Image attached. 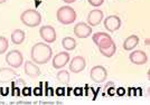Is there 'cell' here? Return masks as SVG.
I'll return each mask as SVG.
<instances>
[{"instance_id":"1","label":"cell","mask_w":150,"mask_h":105,"mask_svg":"<svg viewBox=\"0 0 150 105\" xmlns=\"http://www.w3.org/2000/svg\"><path fill=\"white\" fill-rule=\"evenodd\" d=\"M53 56V50L50 45L45 43H36L30 50L31 61L37 65H43L50 61Z\"/></svg>"},{"instance_id":"2","label":"cell","mask_w":150,"mask_h":105,"mask_svg":"<svg viewBox=\"0 0 150 105\" xmlns=\"http://www.w3.org/2000/svg\"><path fill=\"white\" fill-rule=\"evenodd\" d=\"M20 20L21 23L27 27H37L42 23V16L35 9H27L20 15Z\"/></svg>"},{"instance_id":"3","label":"cell","mask_w":150,"mask_h":105,"mask_svg":"<svg viewBox=\"0 0 150 105\" xmlns=\"http://www.w3.org/2000/svg\"><path fill=\"white\" fill-rule=\"evenodd\" d=\"M56 17L62 25H71L76 19V13L72 7L63 6L57 10Z\"/></svg>"},{"instance_id":"4","label":"cell","mask_w":150,"mask_h":105,"mask_svg":"<svg viewBox=\"0 0 150 105\" xmlns=\"http://www.w3.org/2000/svg\"><path fill=\"white\" fill-rule=\"evenodd\" d=\"M6 63L13 68H19L24 63L23 54L17 49L10 50L6 55Z\"/></svg>"},{"instance_id":"5","label":"cell","mask_w":150,"mask_h":105,"mask_svg":"<svg viewBox=\"0 0 150 105\" xmlns=\"http://www.w3.org/2000/svg\"><path fill=\"white\" fill-rule=\"evenodd\" d=\"M92 39H93L94 44L98 46V48H104V47H108L109 45L114 43L112 37L108 32H103V31L95 32L92 36Z\"/></svg>"},{"instance_id":"6","label":"cell","mask_w":150,"mask_h":105,"mask_svg":"<svg viewBox=\"0 0 150 105\" xmlns=\"http://www.w3.org/2000/svg\"><path fill=\"white\" fill-rule=\"evenodd\" d=\"M90 77L94 83H103L108 78V70L103 66H94L90 70Z\"/></svg>"},{"instance_id":"7","label":"cell","mask_w":150,"mask_h":105,"mask_svg":"<svg viewBox=\"0 0 150 105\" xmlns=\"http://www.w3.org/2000/svg\"><path fill=\"white\" fill-rule=\"evenodd\" d=\"M39 35H40V38L44 40L45 43H47V44H53L57 38L55 28L50 25L40 27V29H39Z\"/></svg>"},{"instance_id":"8","label":"cell","mask_w":150,"mask_h":105,"mask_svg":"<svg viewBox=\"0 0 150 105\" xmlns=\"http://www.w3.org/2000/svg\"><path fill=\"white\" fill-rule=\"evenodd\" d=\"M103 25H104V28L108 31L114 32V31H117L121 27V19L117 15H111V16H108L104 19Z\"/></svg>"},{"instance_id":"9","label":"cell","mask_w":150,"mask_h":105,"mask_svg":"<svg viewBox=\"0 0 150 105\" xmlns=\"http://www.w3.org/2000/svg\"><path fill=\"white\" fill-rule=\"evenodd\" d=\"M92 34V27L86 23H79L74 27V35L77 38H88Z\"/></svg>"},{"instance_id":"10","label":"cell","mask_w":150,"mask_h":105,"mask_svg":"<svg viewBox=\"0 0 150 105\" xmlns=\"http://www.w3.org/2000/svg\"><path fill=\"white\" fill-rule=\"evenodd\" d=\"M86 66V62L84 59V57L82 56H75L74 58H72V61L69 63V70L74 74L81 73L82 70Z\"/></svg>"},{"instance_id":"11","label":"cell","mask_w":150,"mask_h":105,"mask_svg":"<svg viewBox=\"0 0 150 105\" xmlns=\"http://www.w3.org/2000/svg\"><path fill=\"white\" fill-rule=\"evenodd\" d=\"M129 59L134 65H144L148 63V55L144 50H133L129 55Z\"/></svg>"},{"instance_id":"12","label":"cell","mask_w":150,"mask_h":105,"mask_svg":"<svg viewBox=\"0 0 150 105\" xmlns=\"http://www.w3.org/2000/svg\"><path fill=\"white\" fill-rule=\"evenodd\" d=\"M67 63H69V54L66 51H61L53 58V67L56 69L63 68Z\"/></svg>"},{"instance_id":"13","label":"cell","mask_w":150,"mask_h":105,"mask_svg":"<svg viewBox=\"0 0 150 105\" xmlns=\"http://www.w3.org/2000/svg\"><path fill=\"white\" fill-rule=\"evenodd\" d=\"M103 20V11L100 9H93L88 15V25L91 27L100 25V23Z\"/></svg>"},{"instance_id":"14","label":"cell","mask_w":150,"mask_h":105,"mask_svg":"<svg viewBox=\"0 0 150 105\" xmlns=\"http://www.w3.org/2000/svg\"><path fill=\"white\" fill-rule=\"evenodd\" d=\"M18 74L9 67H1L0 68V83H9L13 78H16Z\"/></svg>"},{"instance_id":"15","label":"cell","mask_w":150,"mask_h":105,"mask_svg":"<svg viewBox=\"0 0 150 105\" xmlns=\"http://www.w3.org/2000/svg\"><path fill=\"white\" fill-rule=\"evenodd\" d=\"M25 67V73L27 76H29L31 78H36L40 75V69L37 66V64H35L34 62H27L24 65Z\"/></svg>"},{"instance_id":"16","label":"cell","mask_w":150,"mask_h":105,"mask_svg":"<svg viewBox=\"0 0 150 105\" xmlns=\"http://www.w3.org/2000/svg\"><path fill=\"white\" fill-rule=\"evenodd\" d=\"M138 44H139V37L137 35H130L129 37L125 38L123 42V49L128 50V51L133 50L134 47L138 46Z\"/></svg>"},{"instance_id":"17","label":"cell","mask_w":150,"mask_h":105,"mask_svg":"<svg viewBox=\"0 0 150 105\" xmlns=\"http://www.w3.org/2000/svg\"><path fill=\"white\" fill-rule=\"evenodd\" d=\"M26 38V34L23 29H15L11 32V42L15 45H20L24 43Z\"/></svg>"},{"instance_id":"18","label":"cell","mask_w":150,"mask_h":105,"mask_svg":"<svg viewBox=\"0 0 150 105\" xmlns=\"http://www.w3.org/2000/svg\"><path fill=\"white\" fill-rule=\"evenodd\" d=\"M69 78H71V76H69V70H65V69L59 70L56 75L57 82H58L59 84H62V85H69Z\"/></svg>"},{"instance_id":"19","label":"cell","mask_w":150,"mask_h":105,"mask_svg":"<svg viewBox=\"0 0 150 105\" xmlns=\"http://www.w3.org/2000/svg\"><path fill=\"white\" fill-rule=\"evenodd\" d=\"M99 50H100V53L104 56V57L110 58V57H112V56L115 54V51H117V45H115V43H112L111 45H109L108 47L99 48Z\"/></svg>"},{"instance_id":"20","label":"cell","mask_w":150,"mask_h":105,"mask_svg":"<svg viewBox=\"0 0 150 105\" xmlns=\"http://www.w3.org/2000/svg\"><path fill=\"white\" fill-rule=\"evenodd\" d=\"M62 46L66 50H73L76 47V40L72 37H65L62 39Z\"/></svg>"},{"instance_id":"21","label":"cell","mask_w":150,"mask_h":105,"mask_svg":"<svg viewBox=\"0 0 150 105\" xmlns=\"http://www.w3.org/2000/svg\"><path fill=\"white\" fill-rule=\"evenodd\" d=\"M9 47V42L6 37L4 36H0V55L1 54H5Z\"/></svg>"},{"instance_id":"22","label":"cell","mask_w":150,"mask_h":105,"mask_svg":"<svg viewBox=\"0 0 150 105\" xmlns=\"http://www.w3.org/2000/svg\"><path fill=\"white\" fill-rule=\"evenodd\" d=\"M88 2L93 7H100L101 5H103L104 0H88Z\"/></svg>"},{"instance_id":"23","label":"cell","mask_w":150,"mask_h":105,"mask_svg":"<svg viewBox=\"0 0 150 105\" xmlns=\"http://www.w3.org/2000/svg\"><path fill=\"white\" fill-rule=\"evenodd\" d=\"M113 86H114V83H112V82H109V83L105 85V89H109L110 87H113Z\"/></svg>"},{"instance_id":"24","label":"cell","mask_w":150,"mask_h":105,"mask_svg":"<svg viewBox=\"0 0 150 105\" xmlns=\"http://www.w3.org/2000/svg\"><path fill=\"white\" fill-rule=\"evenodd\" d=\"M64 2H66V4H73V2H75L76 0H63Z\"/></svg>"},{"instance_id":"25","label":"cell","mask_w":150,"mask_h":105,"mask_svg":"<svg viewBox=\"0 0 150 105\" xmlns=\"http://www.w3.org/2000/svg\"><path fill=\"white\" fill-rule=\"evenodd\" d=\"M146 46H149V38L146 39Z\"/></svg>"},{"instance_id":"26","label":"cell","mask_w":150,"mask_h":105,"mask_svg":"<svg viewBox=\"0 0 150 105\" xmlns=\"http://www.w3.org/2000/svg\"><path fill=\"white\" fill-rule=\"evenodd\" d=\"M7 0H0V4H5Z\"/></svg>"}]
</instances>
